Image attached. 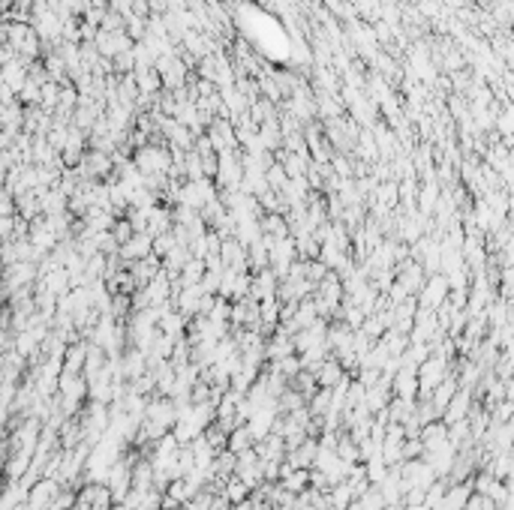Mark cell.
<instances>
[{"label":"cell","instance_id":"cell-1","mask_svg":"<svg viewBox=\"0 0 514 510\" xmlns=\"http://www.w3.org/2000/svg\"><path fill=\"white\" fill-rule=\"evenodd\" d=\"M448 375V357L430 354L424 363H418L415 378H418V397H428V393L440 385V381Z\"/></svg>","mask_w":514,"mask_h":510},{"label":"cell","instance_id":"cell-2","mask_svg":"<svg viewBox=\"0 0 514 510\" xmlns=\"http://www.w3.org/2000/svg\"><path fill=\"white\" fill-rule=\"evenodd\" d=\"M448 279H445V273H430L428 279H424V285H421V291H418V306L421 310H440V306L445 303V298H448Z\"/></svg>","mask_w":514,"mask_h":510},{"label":"cell","instance_id":"cell-3","mask_svg":"<svg viewBox=\"0 0 514 510\" xmlns=\"http://www.w3.org/2000/svg\"><path fill=\"white\" fill-rule=\"evenodd\" d=\"M220 261H223V267H229V271L250 273L247 271V246L238 237H225L220 244Z\"/></svg>","mask_w":514,"mask_h":510},{"label":"cell","instance_id":"cell-4","mask_svg":"<svg viewBox=\"0 0 514 510\" xmlns=\"http://www.w3.org/2000/svg\"><path fill=\"white\" fill-rule=\"evenodd\" d=\"M150 244H154V237L145 234V232H135L127 244H121L118 249V259L123 261V267H127L130 261H139V259H147L150 255Z\"/></svg>","mask_w":514,"mask_h":510},{"label":"cell","instance_id":"cell-5","mask_svg":"<svg viewBox=\"0 0 514 510\" xmlns=\"http://www.w3.org/2000/svg\"><path fill=\"white\" fill-rule=\"evenodd\" d=\"M310 373L316 378V387H334L337 381L346 375V369L340 366V361H337L334 354H328L322 363H316V369H310Z\"/></svg>","mask_w":514,"mask_h":510},{"label":"cell","instance_id":"cell-6","mask_svg":"<svg viewBox=\"0 0 514 510\" xmlns=\"http://www.w3.org/2000/svg\"><path fill=\"white\" fill-rule=\"evenodd\" d=\"M172 225H174V220H172V208H169V204H154V208L147 210L145 234H150V237L166 234V232H172Z\"/></svg>","mask_w":514,"mask_h":510},{"label":"cell","instance_id":"cell-7","mask_svg":"<svg viewBox=\"0 0 514 510\" xmlns=\"http://www.w3.org/2000/svg\"><path fill=\"white\" fill-rule=\"evenodd\" d=\"M160 267H162V264H160V259H157V255H147V259L130 261V264H127V271H130V276L135 279V285H139V288H145V285L150 283V279H154V276L160 273Z\"/></svg>","mask_w":514,"mask_h":510},{"label":"cell","instance_id":"cell-8","mask_svg":"<svg viewBox=\"0 0 514 510\" xmlns=\"http://www.w3.org/2000/svg\"><path fill=\"white\" fill-rule=\"evenodd\" d=\"M259 228H262V234H268V237H274V240L289 237V222H286L283 213H265V216L259 220Z\"/></svg>","mask_w":514,"mask_h":510},{"label":"cell","instance_id":"cell-9","mask_svg":"<svg viewBox=\"0 0 514 510\" xmlns=\"http://www.w3.org/2000/svg\"><path fill=\"white\" fill-rule=\"evenodd\" d=\"M220 495L225 499V504L232 507V504H241V502H247V499H250V489H247V483H241V480H238V477L232 475L229 480L223 483V492H220Z\"/></svg>","mask_w":514,"mask_h":510},{"label":"cell","instance_id":"cell-10","mask_svg":"<svg viewBox=\"0 0 514 510\" xmlns=\"http://www.w3.org/2000/svg\"><path fill=\"white\" fill-rule=\"evenodd\" d=\"M247 448H253V438H250L247 426L241 424V426H235L229 436H225V450H232V453L238 456V453H244Z\"/></svg>","mask_w":514,"mask_h":510},{"label":"cell","instance_id":"cell-11","mask_svg":"<svg viewBox=\"0 0 514 510\" xmlns=\"http://www.w3.org/2000/svg\"><path fill=\"white\" fill-rule=\"evenodd\" d=\"M202 273H205V261L202 259H190V261L181 267L178 283L181 285H196V283H202Z\"/></svg>","mask_w":514,"mask_h":510},{"label":"cell","instance_id":"cell-12","mask_svg":"<svg viewBox=\"0 0 514 510\" xmlns=\"http://www.w3.org/2000/svg\"><path fill=\"white\" fill-rule=\"evenodd\" d=\"M84 357H87V346H72L67 351V373H82Z\"/></svg>","mask_w":514,"mask_h":510},{"label":"cell","instance_id":"cell-13","mask_svg":"<svg viewBox=\"0 0 514 510\" xmlns=\"http://www.w3.org/2000/svg\"><path fill=\"white\" fill-rule=\"evenodd\" d=\"M133 234H135V232L130 228V222L123 220V216H118V220H115V225H111V237L118 240V246H121V244H127V240H130Z\"/></svg>","mask_w":514,"mask_h":510},{"label":"cell","instance_id":"cell-14","mask_svg":"<svg viewBox=\"0 0 514 510\" xmlns=\"http://www.w3.org/2000/svg\"><path fill=\"white\" fill-rule=\"evenodd\" d=\"M343 510H361V504H358V499H355V502H349V504H346V507H343Z\"/></svg>","mask_w":514,"mask_h":510}]
</instances>
